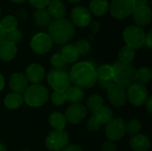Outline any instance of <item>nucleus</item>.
I'll return each mask as SVG.
<instances>
[{"label": "nucleus", "instance_id": "1", "mask_svg": "<svg viewBox=\"0 0 152 151\" xmlns=\"http://www.w3.org/2000/svg\"><path fill=\"white\" fill-rule=\"evenodd\" d=\"M70 82L80 88H91L97 83L95 68L87 61L75 64L69 73Z\"/></svg>", "mask_w": 152, "mask_h": 151}, {"label": "nucleus", "instance_id": "2", "mask_svg": "<svg viewBox=\"0 0 152 151\" xmlns=\"http://www.w3.org/2000/svg\"><path fill=\"white\" fill-rule=\"evenodd\" d=\"M47 35L50 36L53 43L65 44L73 38L75 35V27L69 20H54L48 26Z\"/></svg>", "mask_w": 152, "mask_h": 151}, {"label": "nucleus", "instance_id": "3", "mask_svg": "<svg viewBox=\"0 0 152 151\" xmlns=\"http://www.w3.org/2000/svg\"><path fill=\"white\" fill-rule=\"evenodd\" d=\"M112 79L114 83L122 85L126 89H127L133 84L136 69L132 63L126 64L117 61L112 66Z\"/></svg>", "mask_w": 152, "mask_h": 151}, {"label": "nucleus", "instance_id": "4", "mask_svg": "<svg viewBox=\"0 0 152 151\" xmlns=\"http://www.w3.org/2000/svg\"><path fill=\"white\" fill-rule=\"evenodd\" d=\"M49 98L48 90L41 85H32L24 93L23 100L30 107H41L46 103Z\"/></svg>", "mask_w": 152, "mask_h": 151}, {"label": "nucleus", "instance_id": "5", "mask_svg": "<svg viewBox=\"0 0 152 151\" xmlns=\"http://www.w3.org/2000/svg\"><path fill=\"white\" fill-rule=\"evenodd\" d=\"M146 33L142 29L136 25L127 26L123 32V38L127 46L136 50L141 48L145 42Z\"/></svg>", "mask_w": 152, "mask_h": 151}, {"label": "nucleus", "instance_id": "6", "mask_svg": "<svg viewBox=\"0 0 152 151\" xmlns=\"http://www.w3.org/2000/svg\"><path fill=\"white\" fill-rule=\"evenodd\" d=\"M47 82L54 91L65 92L70 86L69 74L63 69H53L47 75Z\"/></svg>", "mask_w": 152, "mask_h": 151}, {"label": "nucleus", "instance_id": "7", "mask_svg": "<svg viewBox=\"0 0 152 151\" xmlns=\"http://www.w3.org/2000/svg\"><path fill=\"white\" fill-rule=\"evenodd\" d=\"M135 8L134 0H112L110 4V14L117 20H124L129 17Z\"/></svg>", "mask_w": 152, "mask_h": 151}, {"label": "nucleus", "instance_id": "8", "mask_svg": "<svg viewBox=\"0 0 152 151\" xmlns=\"http://www.w3.org/2000/svg\"><path fill=\"white\" fill-rule=\"evenodd\" d=\"M126 95L129 102L132 105L135 107H141L145 104L149 97V93L147 88L143 85L133 83L127 88Z\"/></svg>", "mask_w": 152, "mask_h": 151}, {"label": "nucleus", "instance_id": "9", "mask_svg": "<svg viewBox=\"0 0 152 151\" xmlns=\"http://www.w3.org/2000/svg\"><path fill=\"white\" fill-rule=\"evenodd\" d=\"M69 143V135L63 130L52 131L45 139V146L52 151H61Z\"/></svg>", "mask_w": 152, "mask_h": 151}, {"label": "nucleus", "instance_id": "10", "mask_svg": "<svg viewBox=\"0 0 152 151\" xmlns=\"http://www.w3.org/2000/svg\"><path fill=\"white\" fill-rule=\"evenodd\" d=\"M126 133V123L121 118L110 120L106 126L105 134L111 142L121 140Z\"/></svg>", "mask_w": 152, "mask_h": 151}, {"label": "nucleus", "instance_id": "11", "mask_svg": "<svg viewBox=\"0 0 152 151\" xmlns=\"http://www.w3.org/2000/svg\"><path fill=\"white\" fill-rule=\"evenodd\" d=\"M30 46L36 53L45 54L52 49L53 41L47 34L37 33L32 37Z\"/></svg>", "mask_w": 152, "mask_h": 151}, {"label": "nucleus", "instance_id": "12", "mask_svg": "<svg viewBox=\"0 0 152 151\" xmlns=\"http://www.w3.org/2000/svg\"><path fill=\"white\" fill-rule=\"evenodd\" d=\"M107 96L113 106L122 107L127 100L126 89L120 85L113 83L107 90Z\"/></svg>", "mask_w": 152, "mask_h": 151}, {"label": "nucleus", "instance_id": "13", "mask_svg": "<svg viewBox=\"0 0 152 151\" xmlns=\"http://www.w3.org/2000/svg\"><path fill=\"white\" fill-rule=\"evenodd\" d=\"M87 109L85 105L81 103H74L69 106L65 113L66 121L69 122L72 125H77L82 122L86 117Z\"/></svg>", "mask_w": 152, "mask_h": 151}, {"label": "nucleus", "instance_id": "14", "mask_svg": "<svg viewBox=\"0 0 152 151\" xmlns=\"http://www.w3.org/2000/svg\"><path fill=\"white\" fill-rule=\"evenodd\" d=\"M71 23L79 28H86L91 22V12L84 6L75 7L70 13Z\"/></svg>", "mask_w": 152, "mask_h": 151}, {"label": "nucleus", "instance_id": "15", "mask_svg": "<svg viewBox=\"0 0 152 151\" xmlns=\"http://www.w3.org/2000/svg\"><path fill=\"white\" fill-rule=\"evenodd\" d=\"M132 14L136 26L140 28L148 26L151 21V10L148 5L135 6Z\"/></svg>", "mask_w": 152, "mask_h": 151}, {"label": "nucleus", "instance_id": "16", "mask_svg": "<svg viewBox=\"0 0 152 151\" xmlns=\"http://www.w3.org/2000/svg\"><path fill=\"white\" fill-rule=\"evenodd\" d=\"M45 76V69L37 63L30 64L27 69H26V78L28 83H31L33 85H39L41 83Z\"/></svg>", "mask_w": 152, "mask_h": 151}, {"label": "nucleus", "instance_id": "17", "mask_svg": "<svg viewBox=\"0 0 152 151\" xmlns=\"http://www.w3.org/2000/svg\"><path fill=\"white\" fill-rule=\"evenodd\" d=\"M9 86L12 93H24L28 87V82L22 73H13L9 80Z\"/></svg>", "mask_w": 152, "mask_h": 151}, {"label": "nucleus", "instance_id": "18", "mask_svg": "<svg viewBox=\"0 0 152 151\" xmlns=\"http://www.w3.org/2000/svg\"><path fill=\"white\" fill-rule=\"evenodd\" d=\"M129 145L134 151H149L151 142L148 136L137 133L131 137Z\"/></svg>", "mask_w": 152, "mask_h": 151}, {"label": "nucleus", "instance_id": "19", "mask_svg": "<svg viewBox=\"0 0 152 151\" xmlns=\"http://www.w3.org/2000/svg\"><path fill=\"white\" fill-rule=\"evenodd\" d=\"M17 53V46L14 43L4 40L0 43V60L3 61H10L14 59Z\"/></svg>", "mask_w": 152, "mask_h": 151}, {"label": "nucleus", "instance_id": "20", "mask_svg": "<svg viewBox=\"0 0 152 151\" xmlns=\"http://www.w3.org/2000/svg\"><path fill=\"white\" fill-rule=\"evenodd\" d=\"M47 11L50 16L55 20L63 19L66 14L65 4L61 0H50L47 4Z\"/></svg>", "mask_w": 152, "mask_h": 151}, {"label": "nucleus", "instance_id": "21", "mask_svg": "<svg viewBox=\"0 0 152 151\" xmlns=\"http://www.w3.org/2000/svg\"><path fill=\"white\" fill-rule=\"evenodd\" d=\"M110 9L109 0H92L89 4V12L94 16H102Z\"/></svg>", "mask_w": 152, "mask_h": 151}, {"label": "nucleus", "instance_id": "22", "mask_svg": "<svg viewBox=\"0 0 152 151\" xmlns=\"http://www.w3.org/2000/svg\"><path fill=\"white\" fill-rule=\"evenodd\" d=\"M33 20L35 23L41 28H46L52 22V17L50 16L46 8L37 9L33 14Z\"/></svg>", "mask_w": 152, "mask_h": 151}, {"label": "nucleus", "instance_id": "23", "mask_svg": "<svg viewBox=\"0 0 152 151\" xmlns=\"http://www.w3.org/2000/svg\"><path fill=\"white\" fill-rule=\"evenodd\" d=\"M66 101L71 103H80V101L85 97V92L82 88L76 86V85H70L66 91Z\"/></svg>", "mask_w": 152, "mask_h": 151}, {"label": "nucleus", "instance_id": "24", "mask_svg": "<svg viewBox=\"0 0 152 151\" xmlns=\"http://www.w3.org/2000/svg\"><path fill=\"white\" fill-rule=\"evenodd\" d=\"M61 55L66 61V63H72L78 60L79 53L74 44H65L61 52Z\"/></svg>", "mask_w": 152, "mask_h": 151}, {"label": "nucleus", "instance_id": "25", "mask_svg": "<svg viewBox=\"0 0 152 151\" xmlns=\"http://www.w3.org/2000/svg\"><path fill=\"white\" fill-rule=\"evenodd\" d=\"M152 78V70L151 68L148 67H142L136 69L134 74V81L140 85H145L151 82Z\"/></svg>", "mask_w": 152, "mask_h": 151}, {"label": "nucleus", "instance_id": "26", "mask_svg": "<svg viewBox=\"0 0 152 151\" xmlns=\"http://www.w3.org/2000/svg\"><path fill=\"white\" fill-rule=\"evenodd\" d=\"M24 102L23 96L19 93H11L4 98V105L9 109H17Z\"/></svg>", "mask_w": 152, "mask_h": 151}, {"label": "nucleus", "instance_id": "27", "mask_svg": "<svg viewBox=\"0 0 152 151\" xmlns=\"http://www.w3.org/2000/svg\"><path fill=\"white\" fill-rule=\"evenodd\" d=\"M66 122L65 116L61 112H53L49 117V123L55 130H63L66 126Z\"/></svg>", "mask_w": 152, "mask_h": 151}, {"label": "nucleus", "instance_id": "28", "mask_svg": "<svg viewBox=\"0 0 152 151\" xmlns=\"http://www.w3.org/2000/svg\"><path fill=\"white\" fill-rule=\"evenodd\" d=\"M104 101L101 95L99 94H93L91 95L86 101V109L89 111L95 113L101 108L103 107Z\"/></svg>", "mask_w": 152, "mask_h": 151}, {"label": "nucleus", "instance_id": "29", "mask_svg": "<svg viewBox=\"0 0 152 151\" xmlns=\"http://www.w3.org/2000/svg\"><path fill=\"white\" fill-rule=\"evenodd\" d=\"M94 116L102 125H107L110 120L113 119V111L110 108L103 106L95 113H94Z\"/></svg>", "mask_w": 152, "mask_h": 151}, {"label": "nucleus", "instance_id": "30", "mask_svg": "<svg viewBox=\"0 0 152 151\" xmlns=\"http://www.w3.org/2000/svg\"><path fill=\"white\" fill-rule=\"evenodd\" d=\"M135 58V50L125 45L118 52V61L122 63H132L134 59Z\"/></svg>", "mask_w": 152, "mask_h": 151}, {"label": "nucleus", "instance_id": "31", "mask_svg": "<svg viewBox=\"0 0 152 151\" xmlns=\"http://www.w3.org/2000/svg\"><path fill=\"white\" fill-rule=\"evenodd\" d=\"M17 26H18L17 19L12 15H7L4 17L0 21V27L5 33L16 29Z\"/></svg>", "mask_w": 152, "mask_h": 151}, {"label": "nucleus", "instance_id": "32", "mask_svg": "<svg viewBox=\"0 0 152 151\" xmlns=\"http://www.w3.org/2000/svg\"><path fill=\"white\" fill-rule=\"evenodd\" d=\"M95 71L97 75V79H101V80L112 79L113 69H112V66L110 65H108V64L102 65L98 67L97 69H95Z\"/></svg>", "mask_w": 152, "mask_h": 151}, {"label": "nucleus", "instance_id": "33", "mask_svg": "<svg viewBox=\"0 0 152 151\" xmlns=\"http://www.w3.org/2000/svg\"><path fill=\"white\" fill-rule=\"evenodd\" d=\"M77 48V50L78 51V53L79 55H82V56H85L86 54H88L91 51V44L88 41L86 40H78L74 44Z\"/></svg>", "mask_w": 152, "mask_h": 151}, {"label": "nucleus", "instance_id": "34", "mask_svg": "<svg viewBox=\"0 0 152 151\" xmlns=\"http://www.w3.org/2000/svg\"><path fill=\"white\" fill-rule=\"evenodd\" d=\"M142 129V125L139 120L133 119L128 122L127 125H126V132H127L131 135L137 134Z\"/></svg>", "mask_w": 152, "mask_h": 151}, {"label": "nucleus", "instance_id": "35", "mask_svg": "<svg viewBox=\"0 0 152 151\" xmlns=\"http://www.w3.org/2000/svg\"><path fill=\"white\" fill-rule=\"evenodd\" d=\"M23 37V34L21 32V30L16 28L12 31H10V32H7L5 33V37L4 39L5 40H8L10 42H12L16 44V43H19L21 41Z\"/></svg>", "mask_w": 152, "mask_h": 151}, {"label": "nucleus", "instance_id": "36", "mask_svg": "<svg viewBox=\"0 0 152 151\" xmlns=\"http://www.w3.org/2000/svg\"><path fill=\"white\" fill-rule=\"evenodd\" d=\"M52 102L56 106H61L65 103L66 101V95L65 92L62 91H54L51 96Z\"/></svg>", "mask_w": 152, "mask_h": 151}, {"label": "nucleus", "instance_id": "37", "mask_svg": "<svg viewBox=\"0 0 152 151\" xmlns=\"http://www.w3.org/2000/svg\"><path fill=\"white\" fill-rule=\"evenodd\" d=\"M51 64L54 69H62L66 65V61L61 53H55L51 58Z\"/></svg>", "mask_w": 152, "mask_h": 151}, {"label": "nucleus", "instance_id": "38", "mask_svg": "<svg viewBox=\"0 0 152 151\" xmlns=\"http://www.w3.org/2000/svg\"><path fill=\"white\" fill-rule=\"evenodd\" d=\"M102 125L99 122V120L93 115L86 122V128L90 132H96L98 131Z\"/></svg>", "mask_w": 152, "mask_h": 151}, {"label": "nucleus", "instance_id": "39", "mask_svg": "<svg viewBox=\"0 0 152 151\" xmlns=\"http://www.w3.org/2000/svg\"><path fill=\"white\" fill-rule=\"evenodd\" d=\"M29 4L36 7L37 9H43L45 8L50 2V0H28Z\"/></svg>", "mask_w": 152, "mask_h": 151}, {"label": "nucleus", "instance_id": "40", "mask_svg": "<svg viewBox=\"0 0 152 151\" xmlns=\"http://www.w3.org/2000/svg\"><path fill=\"white\" fill-rule=\"evenodd\" d=\"M117 145L113 142H106L102 146V151H117Z\"/></svg>", "mask_w": 152, "mask_h": 151}, {"label": "nucleus", "instance_id": "41", "mask_svg": "<svg viewBox=\"0 0 152 151\" xmlns=\"http://www.w3.org/2000/svg\"><path fill=\"white\" fill-rule=\"evenodd\" d=\"M97 82L99 83V85L101 88L108 90L109 87L114 83L113 79H110V80H101V79H97Z\"/></svg>", "mask_w": 152, "mask_h": 151}, {"label": "nucleus", "instance_id": "42", "mask_svg": "<svg viewBox=\"0 0 152 151\" xmlns=\"http://www.w3.org/2000/svg\"><path fill=\"white\" fill-rule=\"evenodd\" d=\"M90 30L94 33V34H97L98 31L100 30V22L98 20H94L92 22H90Z\"/></svg>", "mask_w": 152, "mask_h": 151}, {"label": "nucleus", "instance_id": "43", "mask_svg": "<svg viewBox=\"0 0 152 151\" xmlns=\"http://www.w3.org/2000/svg\"><path fill=\"white\" fill-rule=\"evenodd\" d=\"M144 44L148 47V48H151L152 47V31L150 30L146 36H145V42Z\"/></svg>", "mask_w": 152, "mask_h": 151}, {"label": "nucleus", "instance_id": "44", "mask_svg": "<svg viewBox=\"0 0 152 151\" xmlns=\"http://www.w3.org/2000/svg\"><path fill=\"white\" fill-rule=\"evenodd\" d=\"M61 151H82V150L77 144H68Z\"/></svg>", "mask_w": 152, "mask_h": 151}, {"label": "nucleus", "instance_id": "45", "mask_svg": "<svg viewBox=\"0 0 152 151\" xmlns=\"http://www.w3.org/2000/svg\"><path fill=\"white\" fill-rule=\"evenodd\" d=\"M145 106H146V109H147L148 112H149L150 114H151L152 113V96L151 95H150V96L148 97V99H147V101H146V102H145Z\"/></svg>", "mask_w": 152, "mask_h": 151}, {"label": "nucleus", "instance_id": "46", "mask_svg": "<svg viewBox=\"0 0 152 151\" xmlns=\"http://www.w3.org/2000/svg\"><path fill=\"white\" fill-rule=\"evenodd\" d=\"M135 6H141V5H147L148 0H134Z\"/></svg>", "mask_w": 152, "mask_h": 151}, {"label": "nucleus", "instance_id": "47", "mask_svg": "<svg viewBox=\"0 0 152 151\" xmlns=\"http://www.w3.org/2000/svg\"><path fill=\"white\" fill-rule=\"evenodd\" d=\"M4 86V78L3 75L0 73V92L3 90Z\"/></svg>", "mask_w": 152, "mask_h": 151}, {"label": "nucleus", "instance_id": "48", "mask_svg": "<svg viewBox=\"0 0 152 151\" xmlns=\"http://www.w3.org/2000/svg\"><path fill=\"white\" fill-rule=\"evenodd\" d=\"M4 37H5V32L0 27V43H2L4 40Z\"/></svg>", "mask_w": 152, "mask_h": 151}, {"label": "nucleus", "instance_id": "49", "mask_svg": "<svg viewBox=\"0 0 152 151\" xmlns=\"http://www.w3.org/2000/svg\"><path fill=\"white\" fill-rule=\"evenodd\" d=\"M0 151H7L6 147L3 143H0Z\"/></svg>", "mask_w": 152, "mask_h": 151}, {"label": "nucleus", "instance_id": "50", "mask_svg": "<svg viewBox=\"0 0 152 151\" xmlns=\"http://www.w3.org/2000/svg\"><path fill=\"white\" fill-rule=\"evenodd\" d=\"M11 1L15 3V4H20V3H23L25 0H11Z\"/></svg>", "mask_w": 152, "mask_h": 151}, {"label": "nucleus", "instance_id": "51", "mask_svg": "<svg viewBox=\"0 0 152 151\" xmlns=\"http://www.w3.org/2000/svg\"><path fill=\"white\" fill-rule=\"evenodd\" d=\"M69 3H73V4H77L79 2H81L82 0H68Z\"/></svg>", "mask_w": 152, "mask_h": 151}, {"label": "nucleus", "instance_id": "52", "mask_svg": "<svg viewBox=\"0 0 152 151\" xmlns=\"http://www.w3.org/2000/svg\"><path fill=\"white\" fill-rule=\"evenodd\" d=\"M0 15H1V8H0Z\"/></svg>", "mask_w": 152, "mask_h": 151}, {"label": "nucleus", "instance_id": "53", "mask_svg": "<svg viewBox=\"0 0 152 151\" xmlns=\"http://www.w3.org/2000/svg\"><path fill=\"white\" fill-rule=\"evenodd\" d=\"M23 151H28V150H23Z\"/></svg>", "mask_w": 152, "mask_h": 151}]
</instances>
